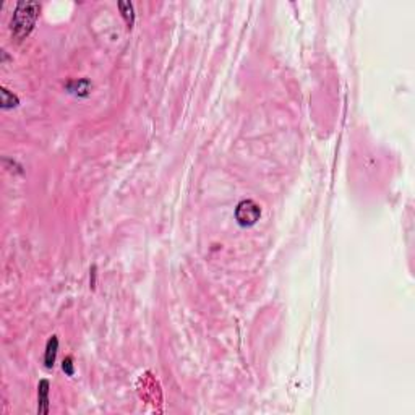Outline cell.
<instances>
[{"mask_svg": "<svg viewBox=\"0 0 415 415\" xmlns=\"http://www.w3.org/2000/svg\"><path fill=\"white\" fill-rule=\"evenodd\" d=\"M119 8L122 12V16L125 18V21H127L128 28H132L133 23H135V13H133L132 2H119Z\"/></svg>", "mask_w": 415, "mask_h": 415, "instance_id": "cell-7", "label": "cell"}, {"mask_svg": "<svg viewBox=\"0 0 415 415\" xmlns=\"http://www.w3.org/2000/svg\"><path fill=\"white\" fill-rule=\"evenodd\" d=\"M259 216H261V208L253 200H242L235 208V221L240 227H252L255 226Z\"/></svg>", "mask_w": 415, "mask_h": 415, "instance_id": "cell-2", "label": "cell"}, {"mask_svg": "<svg viewBox=\"0 0 415 415\" xmlns=\"http://www.w3.org/2000/svg\"><path fill=\"white\" fill-rule=\"evenodd\" d=\"M41 5L33 0H23L18 2L15 13L12 16V33L18 41L25 39V37L33 31L34 23L39 16Z\"/></svg>", "mask_w": 415, "mask_h": 415, "instance_id": "cell-1", "label": "cell"}, {"mask_svg": "<svg viewBox=\"0 0 415 415\" xmlns=\"http://www.w3.org/2000/svg\"><path fill=\"white\" fill-rule=\"evenodd\" d=\"M0 96H2V109L4 111H8V109H13V107H16L18 104H20V101H18V98L16 96L13 94V93H10L8 91L7 88H2L0 90Z\"/></svg>", "mask_w": 415, "mask_h": 415, "instance_id": "cell-6", "label": "cell"}, {"mask_svg": "<svg viewBox=\"0 0 415 415\" xmlns=\"http://www.w3.org/2000/svg\"><path fill=\"white\" fill-rule=\"evenodd\" d=\"M49 388L51 384L47 380H41L37 384V413H49Z\"/></svg>", "mask_w": 415, "mask_h": 415, "instance_id": "cell-3", "label": "cell"}, {"mask_svg": "<svg viewBox=\"0 0 415 415\" xmlns=\"http://www.w3.org/2000/svg\"><path fill=\"white\" fill-rule=\"evenodd\" d=\"M62 368H63L65 375H69V376H73V375H75V368H73V360H72V357H67V359L63 360Z\"/></svg>", "mask_w": 415, "mask_h": 415, "instance_id": "cell-8", "label": "cell"}, {"mask_svg": "<svg viewBox=\"0 0 415 415\" xmlns=\"http://www.w3.org/2000/svg\"><path fill=\"white\" fill-rule=\"evenodd\" d=\"M90 88H91V84L88 80L73 81V83H69V86H67V90H69L70 93H73L76 96H81V98L90 94Z\"/></svg>", "mask_w": 415, "mask_h": 415, "instance_id": "cell-5", "label": "cell"}, {"mask_svg": "<svg viewBox=\"0 0 415 415\" xmlns=\"http://www.w3.org/2000/svg\"><path fill=\"white\" fill-rule=\"evenodd\" d=\"M57 351H59V339L57 336H51L49 341L46 344V352H44V365L46 368H52L55 363V357H57Z\"/></svg>", "mask_w": 415, "mask_h": 415, "instance_id": "cell-4", "label": "cell"}]
</instances>
